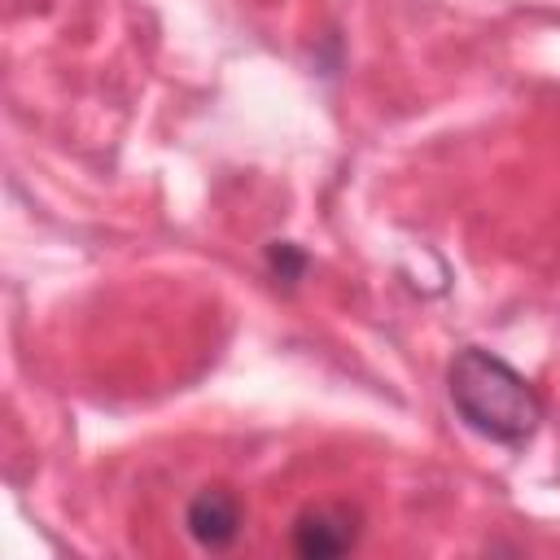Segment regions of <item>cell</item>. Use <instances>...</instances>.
I'll return each mask as SVG.
<instances>
[{
	"label": "cell",
	"mask_w": 560,
	"mask_h": 560,
	"mask_svg": "<svg viewBox=\"0 0 560 560\" xmlns=\"http://www.w3.org/2000/svg\"><path fill=\"white\" fill-rule=\"evenodd\" d=\"M446 394L455 416L499 442V446H525L538 424H542V398L538 389L494 350L486 346H464L455 350L451 368H446Z\"/></svg>",
	"instance_id": "obj_1"
},
{
	"label": "cell",
	"mask_w": 560,
	"mask_h": 560,
	"mask_svg": "<svg viewBox=\"0 0 560 560\" xmlns=\"http://www.w3.org/2000/svg\"><path fill=\"white\" fill-rule=\"evenodd\" d=\"M359 534H363L359 508H350V503H315V508L298 512V521L289 529V542L306 560H332V556H346L359 542Z\"/></svg>",
	"instance_id": "obj_2"
},
{
	"label": "cell",
	"mask_w": 560,
	"mask_h": 560,
	"mask_svg": "<svg viewBox=\"0 0 560 560\" xmlns=\"http://www.w3.org/2000/svg\"><path fill=\"white\" fill-rule=\"evenodd\" d=\"M184 529L206 551L232 547L241 538V529H245V508H241L236 490H228V486H201L188 499V508H184Z\"/></svg>",
	"instance_id": "obj_3"
},
{
	"label": "cell",
	"mask_w": 560,
	"mask_h": 560,
	"mask_svg": "<svg viewBox=\"0 0 560 560\" xmlns=\"http://www.w3.org/2000/svg\"><path fill=\"white\" fill-rule=\"evenodd\" d=\"M306 267H311V258H306L302 245H293V241H271V245H267V271H271L276 284L293 289V284L306 276Z\"/></svg>",
	"instance_id": "obj_4"
}]
</instances>
